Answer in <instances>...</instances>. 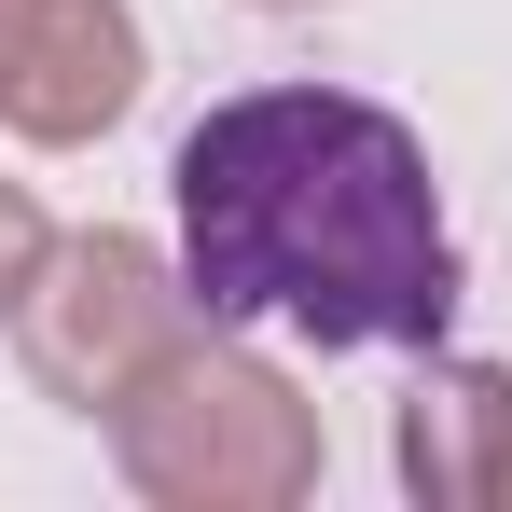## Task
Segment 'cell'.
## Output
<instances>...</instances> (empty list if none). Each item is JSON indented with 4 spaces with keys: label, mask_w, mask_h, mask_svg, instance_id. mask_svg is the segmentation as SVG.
Here are the masks:
<instances>
[{
    "label": "cell",
    "mask_w": 512,
    "mask_h": 512,
    "mask_svg": "<svg viewBox=\"0 0 512 512\" xmlns=\"http://www.w3.org/2000/svg\"><path fill=\"white\" fill-rule=\"evenodd\" d=\"M180 277L208 319L291 333L319 360L457 333V222L429 139L360 84H236L167 153Z\"/></svg>",
    "instance_id": "6da1fadb"
},
{
    "label": "cell",
    "mask_w": 512,
    "mask_h": 512,
    "mask_svg": "<svg viewBox=\"0 0 512 512\" xmlns=\"http://www.w3.org/2000/svg\"><path fill=\"white\" fill-rule=\"evenodd\" d=\"M97 443H111L125 499H153V512H291V499H319V471H333L319 402H305L236 319H194V333L97 416Z\"/></svg>",
    "instance_id": "7a4b0ae2"
},
{
    "label": "cell",
    "mask_w": 512,
    "mask_h": 512,
    "mask_svg": "<svg viewBox=\"0 0 512 512\" xmlns=\"http://www.w3.org/2000/svg\"><path fill=\"white\" fill-rule=\"evenodd\" d=\"M208 305H194V277L180 250L153 236H125V222H84V236H56L42 277H28V305H14V360H28V388L56 402V416H111L180 333H194Z\"/></svg>",
    "instance_id": "3957f363"
},
{
    "label": "cell",
    "mask_w": 512,
    "mask_h": 512,
    "mask_svg": "<svg viewBox=\"0 0 512 512\" xmlns=\"http://www.w3.org/2000/svg\"><path fill=\"white\" fill-rule=\"evenodd\" d=\"M139 84H153V28H139V0H42L0 125H14L28 153H84V139H111V125L139 111Z\"/></svg>",
    "instance_id": "277c9868"
},
{
    "label": "cell",
    "mask_w": 512,
    "mask_h": 512,
    "mask_svg": "<svg viewBox=\"0 0 512 512\" xmlns=\"http://www.w3.org/2000/svg\"><path fill=\"white\" fill-rule=\"evenodd\" d=\"M388 471L429 512H512V360L416 346V388L388 416Z\"/></svg>",
    "instance_id": "5b68a950"
},
{
    "label": "cell",
    "mask_w": 512,
    "mask_h": 512,
    "mask_svg": "<svg viewBox=\"0 0 512 512\" xmlns=\"http://www.w3.org/2000/svg\"><path fill=\"white\" fill-rule=\"evenodd\" d=\"M56 250V222H42V194L28 180H0V333H14V305H28V277Z\"/></svg>",
    "instance_id": "8992f818"
},
{
    "label": "cell",
    "mask_w": 512,
    "mask_h": 512,
    "mask_svg": "<svg viewBox=\"0 0 512 512\" xmlns=\"http://www.w3.org/2000/svg\"><path fill=\"white\" fill-rule=\"evenodd\" d=\"M28 28H42V0H0V97H14V70H28Z\"/></svg>",
    "instance_id": "52a82bcc"
},
{
    "label": "cell",
    "mask_w": 512,
    "mask_h": 512,
    "mask_svg": "<svg viewBox=\"0 0 512 512\" xmlns=\"http://www.w3.org/2000/svg\"><path fill=\"white\" fill-rule=\"evenodd\" d=\"M250 14H333V0H250Z\"/></svg>",
    "instance_id": "ba28073f"
}]
</instances>
